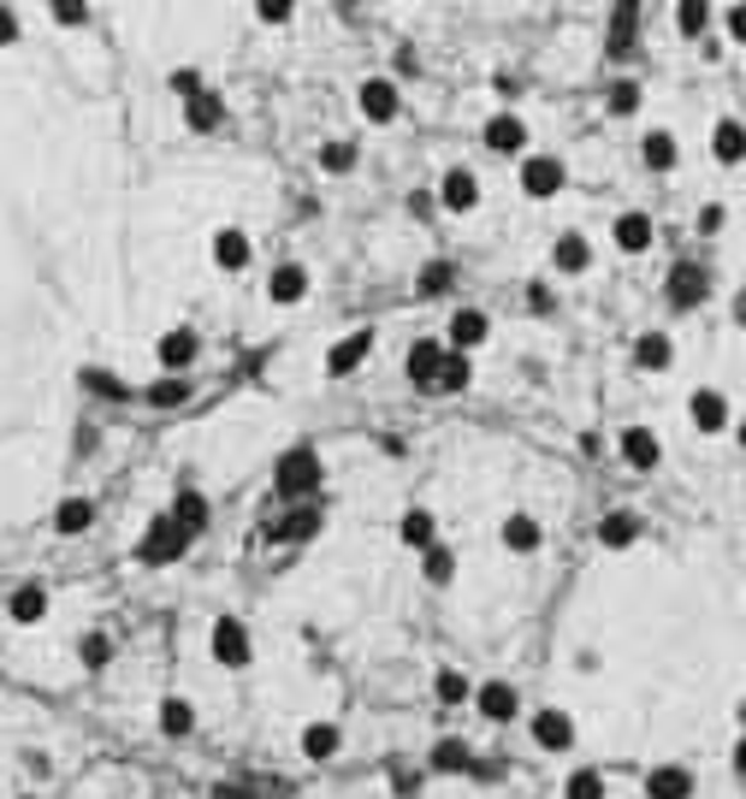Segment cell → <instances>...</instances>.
Masks as SVG:
<instances>
[{
	"instance_id": "6da1fadb",
	"label": "cell",
	"mask_w": 746,
	"mask_h": 799,
	"mask_svg": "<svg viewBox=\"0 0 746 799\" xmlns=\"http://www.w3.org/2000/svg\"><path fill=\"white\" fill-rule=\"evenodd\" d=\"M320 479H326V468H320V456H314L309 444L285 450L279 468H273V486H279V498H285V503H309L314 491H320Z\"/></svg>"
},
{
	"instance_id": "7a4b0ae2",
	"label": "cell",
	"mask_w": 746,
	"mask_h": 799,
	"mask_svg": "<svg viewBox=\"0 0 746 799\" xmlns=\"http://www.w3.org/2000/svg\"><path fill=\"white\" fill-rule=\"evenodd\" d=\"M190 540H196V533L184 528L179 516H154L149 528H142V540H137V557H142V569H160V563H179L184 551H190Z\"/></svg>"
},
{
	"instance_id": "3957f363",
	"label": "cell",
	"mask_w": 746,
	"mask_h": 799,
	"mask_svg": "<svg viewBox=\"0 0 746 799\" xmlns=\"http://www.w3.org/2000/svg\"><path fill=\"white\" fill-rule=\"evenodd\" d=\"M664 297H669V309H676V314L705 309V297H711V267H699V260H676V267H669V279H664Z\"/></svg>"
},
{
	"instance_id": "277c9868",
	"label": "cell",
	"mask_w": 746,
	"mask_h": 799,
	"mask_svg": "<svg viewBox=\"0 0 746 799\" xmlns=\"http://www.w3.org/2000/svg\"><path fill=\"white\" fill-rule=\"evenodd\" d=\"M208 651H214L219 670H249V663H255V639H249V628H243L238 616H219V622H214Z\"/></svg>"
},
{
	"instance_id": "5b68a950",
	"label": "cell",
	"mask_w": 746,
	"mask_h": 799,
	"mask_svg": "<svg viewBox=\"0 0 746 799\" xmlns=\"http://www.w3.org/2000/svg\"><path fill=\"white\" fill-rule=\"evenodd\" d=\"M569 184V166L558 154H521V190H528L533 201H551Z\"/></svg>"
},
{
	"instance_id": "8992f818",
	"label": "cell",
	"mask_w": 746,
	"mask_h": 799,
	"mask_svg": "<svg viewBox=\"0 0 746 799\" xmlns=\"http://www.w3.org/2000/svg\"><path fill=\"white\" fill-rule=\"evenodd\" d=\"M687 420H693L705 439H711V432H728V427H735V415H728V397H723L716 385H699L693 397H687Z\"/></svg>"
},
{
	"instance_id": "52a82bcc",
	"label": "cell",
	"mask_w": 746,
	"mask_h": 799,
	"mask_svg": "<svg viewBox=\"0 0 746 799\" xmlns=\"http://www.w3.org/2000/svg\"><path fill=\"white\" fill-rule=\"evenodd\" d=\"M356 107H361V119H368V125H391L403 113V95H398V83H391V78H368L356 90Z\"/></svg>"
},
{
	"instance_id": "ba28073f",
	"label": "cell",
	"mask_w": 746,
	"mask_h": 799,
	"mask_svg": "<svg viewBox=\"0 0 746 799\" xmlns=\"http://www.w3.org/2000/svg\"><path fill=\"white\" fill-rule=\"evenodd\" d=\"M445 356H450V344H445V338H421V344H409V361H403L409 385H415V391H433V385H438V368H445Z\"/></svg>"
},
{
	"instance_id": "9c48e42d",
	"label": "cell",
	"mask_w": 746,
	"mask_h": 799,
	"mask_svg": "<svg viewBox=\"0 0 746 799\" xmlns=\"http://www.w3.org/2000/svg\"><path fill=\"white\" fill-rule=\"evenodd\" d=\"M474 710H480L486 722H516V717H521L516 681H480V687H474Z\"/></svg>"
},
{
	"instance_id": "30bf717a",
	"label": "cell",
	"mask_w": 746,
	"mask_h": 799,
	"mask_svg": "<svg viewBox=\"0 0 746 799\" xmlns=\"http://www.w3.org/2000/svg\"><path fill=\"white\" fill-rule=\"evenodd\" d=\"M533 746L539 752H575V717L558 710V705L533 710Z\"/></svg>"
},
{
	"instance_id": "8fae6325",
	"label": "cell",
	"mask_w": 746,
	"mask_h": 799,
	"mask_svg": "<svg viewBox=\"0 0 746 799\" xmlns=\"http://www.w3.org/2000/svg\"><path fill=\"white\" fill-rule=\"evenodd\" d=\"M302 297H309V267H302V260H279V267L267 273V302L273 309H297Z\"/></svg>"
},
{
	"instance_id": "7c38bea8",
	"label": "cell",
	"mask_w": 746,
	"mask_h": 799,
	"mask_svg": "<svg viewBox=\"0 0 746 799\" xmlns=\"http://www.w3.org/2000/svg\"><path fill=\"white\" fill-rule=\"evenodd\" d=\"M480 142H486L492 154H509V160H521L528 154V125L516 119V113H492L486 130H480Z\"/></svg>"
},
{
	"instance_id": "4fadbf2b",
	"label": "cell",
	"mask_w": 746,
	"mask_h": 799,
	"mask_svg": "<svg viewBox=\"0 0 746 799\" xmlns=\"http://www.w3.org/2000/svg\"><path fill=\"white\" fill-rule=\"evenodd\" d=\"M438 208L445 213H474L480 208V178L468 166H450L445 178H438Z\"/></svg>"
},
{
	"instance_id": "5bb4252c",
	"label": "cell",
	"mask_w": 746,
	"mask_h": 799,
	"mask_svg": "<svg viewBox=\"0 0 746 799\" xmlns=\"http://www.w3.org/2000/svg\"><path fill=\"white\" fill-rule=\"evenodd\" d=\"M617 450H622V462H628L634 474H652L657 462H664V444H657V432H652V427H622Z\"/></svg>"
},
{
	"instance_id": "9a60e30c",
	"label": "cell",
	"mask_w": 746,
	"mask_h": 799,
	"mask_svg": "<svg viewBox=\"0 0 746 799\" xmlns=\"http://www.w3.org/2000/svg\"><path fill=\"white\" fill-rule=\"evenodd\" d=\"M320 521H326V516H320L314 498H309V503H285V516L267 528V540H290V545H297V540H314Z\"/></svg>"
},
{
	"instance_id": "2e32d148",
	"label": "cell",
	"mask_w": 746,
	"mask_h": 799,
	"mask_svg": "<svg viewBox=\"0 0 746 799\" xmlns=\"http://www.w3.org/2000/svg\"><path fill=\"white\" fill-rule=\"evenodd\" d=\"M208 255H214L219 273H243L249 255H255V243H249V231H238V225H219L214 243H208Z\"/></svg>"
},
{
	"instance_id": "e0dca14e",
	"label": "cell",
	"mask_w": 746,
	"mask_h": 799,
	"mask_svg": "<svg viewBox=\"0 0 746 799\" xmlns=\"http://www.w3.org/2000/svg\"><path fill=\"white\" fill-rule=\"evenodd\" d=\"M154 356H160V368H167V373H184L190 361L202 356V338H196V332H190V326H172V332H160Z\"/></svg>"
},
{
	"instance_id": "ac0fdd59",
	"label": "cell",
	"mask_w": 746,
	"mask_h": 799,
	"mask_svg": "<svg viewBox=\"0 0 746 799\" xmlns=\"http://www.w3.org/2000/svg\"><path fill=\"white\" fill-rule=\"evenodd\" d=\"M610 238H617V250H622V255H646V250H652V238H657V225H652V213L628 208V213H617Z\"/></svg>"
},
{
	"instance_id": "d6986e66",
	"label": "cell",
	"mask_w": 746,
	"mask_h": 799,
	"mask_svg": "<svg viewBox=\"0 0 746 799\" xmlns=\"http://www.w3.org/2000/svg\"><path fill=\"white\" fill-rule=\"evenodd\" d=\"M486 332H492V320L480 314V309H457V314H450V326H445V344H450V350L474 356L480 344H486Z\"/></svg>"
},
{
	"instance_id": "ffe728a7",
	"label": "cell",
	"mask_w": 746,
	"mask_h": 799,
	"mask_svg": "<svg viewBox=\"0 0 746 799\" xmlns=\"http://www.w3.org/2000/svg\"><path fill=\"white\" fill-rule=\"evenodd\" d=\"M368 350H374V332H349V338H338L326 350V373H332V380H349V373L368 361Z\"/></svg>"
},
{
	"instance_id": "44dd1931",
	"label": "cell",
	"mask_w": 746,
	"mask_h": 799,
	"mask_svg": "<svg viewBox=\"0 0 746 799\" xmlns=\"http://www.w3.org/2000/svg\"><path fill=\"white\" fill-rule=\"evenodd\" d=\"M646 799H693V769H687V764L646 769Z\"/></svg>"
},
{
	"instance_id": "7402d4cb",
	"label": "cell",
	"mask_w": 746,
	"mask_h": 799,
	"mask_svg": "<svg viewBox=\"0 0 746 799\" xmlns=\"http://www.w3.org/2000/svg\"><path fill=\"white\" fill-rule=\"evenodd\" d=\"M184 125L208 137V130H219V125H226V101H219V95L208 90V83H202L196 95H184Z\"/></svg>"
},
{
	"instance_id": "603a6c76",
	"label": "cell",
	"mask_w": 746,
	"mask_h": 799,
	"mask_svg": "<svg viewBox=\"0 0 746 799\" xmlns=\"http://www.w3.org/2000/svg\"><path fill=\"white\" fill-rule=\"evenodd\" d=\"M711 160L716 166H741L746 160V125L741 119H716L711 125Z\"/></svg>"
},
{
	"instance_id": "cb8c5ba5",
	"label": "cell",
	"mask_w": 746,
	"mask_h": 799,
	"mask_svg": "<svg viewBox=\"0 0 746 799\" xmlns=\"http://www.w3.org/2000/svg\"><path fill=\"white\" fill-rule=\"evenodd\" d=\"M344 752V729L338 722H309V729H302V759L309 764H332Z\"/></svg>"
},
{
	"instance_id": "d4e9b609",
	"label": "cell",
	"mask_w": 746,
	"mask_h": 799,
	"mask_svg": "<svg viewBox=\"0 0 746 799\" xmlns=\"http://www.w3.org/2000/svg\"><path fill=\"white\" fill-rule=\"evenodd\" d=\"M551 267L569 273V279H575V273H587L593 267V243L581 238V231H563V238L551 243Z\"/></svg>"
},
{
	"instance_id": "484cf974",
	"label": "cell",
	"mask_w": 746,
	"mask_h": 799,
	"mask_svg": "<svg viewBox=\"0 0 746 799\" xmlns=\"http://www.w3.org/2000/svg\"><path fill=\"white\" fill-rule=\"evenodd\" d=\"M7 616L19 622V628H36V622L48 616V587H36V580H24V587L7 599Z\"/></svg>"
},
{
	"instance_id": "4316f807",
	"label": "cell",
	"mask_w": 746,
	"mask_h": 799,
	"mask_svg": "<svg viewBox=\"0 0 746 799\" xmlns=\"http://www.w3.org/2000/svg\"><path fill=\"white\" fill-rule=\"evenodd\" d=\"M669 361H676V344H669V332H640V338H634V368H640V373H664Z\"/></svg>"
},
{
	"instance_id": "83f0119b",
	"label": "cell",
	"mask_w": 746,
	"mask_h": 799,
	"mask_svg": "<svg viewBox=\"0 0 746 799\" xmlns=\"http://www.w3.org/2000/svg\"><path fill=\"white\" fill-rule=\"evenodd\" d=\"M640 160H646V172H676L681 142L669 137V130H646V137H640Z\"/></svg>"
},
{
	"instance_id": "f1b7e54d",
	"label": "cell",
	"mask_w": 746,
	"mask_h": 799,
	"mask_svg": "<svg viewBox=\"0 0 746 799\" xmlns=\"http://www.w3.org/2000/svg\"><path fill=\"white\" fill-rule=\"evenodd\" d=\"M539 545H546V528H539L533 516H521V510H516V516L504 521V551H516V557H533Z\"/></svg>"
},
{
	"instance_id": "f546056e",
	"label": "cell",
	"mask_w": 746,
	"mask_h": 799,
	"mask_svg": "<svg viewBox=\"0 0 746 799\" xmlns=\"http://www.w3.org/2000/svg\"><path fill=\"white\" fill-rule=\"evenodd\" d=\"M640 540V516L634 510H610L605 521H598V545L605 551H628Z\"/></svg>"
},
{
	"instance_id": "4dcf8cb0",
	"label": "cell",
	"mask_w": 746,
	"mask_h": 799,
	"mask_svg": "<svg viewBox=\"0 0 746 799\" xmlns=\"http://www.w3.org/2000/svg\"><path fill=\"white\" fill-rule=\"evenodd\" d=\"M427 764L438 769V776H462V769H474V752H468V740L445 734V740H438V746L427 752Z\"/></svg>"
},
{
	"instance_id": "1f68e13d",
	"label": "cell",
	"mask_w": 746,
	"mask_h": 799,
	"mask_svg": "<svg viewBox=\"0 0 746 799\" xmlns=\"http://www.w3.org/2000/svg\"><path fill=\"white\" fill-rule=\"evenodd\" d=\"M398 540H403L409 551H427V545H438V516H433V510H409V516L398 521Z\"/></svg>"
},
{
	"instance_id": "d6a6232c",
	"label": "cell",
	"mask_w": 746,
	"mask_h": 799,
	"mask_svg": "<svg viewBox=\"0 0 746 799\" xmlns=\"http://www.w3.org/2000/svg\"><path fill=\"white\" fill-rule=\"evenodd\" d=\"M90 521H95L90 498H66L60 510H54V533H60V540H78V533H90Z\"/></svg>"
},
{
	"instance_id": "836d02e7",
	"label": "cell",
	"mask_w": 746,
	"mask_h": 799,
	"mask_svg": "<svg viewBox=\"0 0 746 799\" xmlns=\"http://www.w3.org/2000/svg\"><path fill=\"white\" fill-rule=\"evenodd\" d=\"M705 31H711V0H676V36L705 42Z\"/></svg>"
},
{
	"instance_id": "e575fe53",
	"label": "cell",
	"mask_w": 746,
	"mask_h": 799,
	"mask_svg": "<svg viewBox=\"0 0 746 799\" xmlns=\"http://www.w3.org/2000/svg\"><path fill=\"white\" fill-rule=\"evenodd\" d=\"M190 729H196V705L179 699V693H172V699H160V734H167V740H184Z\"/></svg>"
},
{
	"instance_id": "d590c367",
	"label": "cell",
	"mask_w": 746,
	"mask_h": 799,
	"mask_svg": "<svg viewBox=\"0 0 746 799\" xmlns=\"http://www.w3.org/2000/svg\"><path fill=\"white\" fill-rule=\"evenodd\" d=\"M421 575H427V587H450V580H457V551H450V545H427V551H421Z\"/></svg>"
},
{
	"instance_id": "8d00e7d4",
	"label": "cell",
	"mask_w": 746,
	"mask_h": 799,
	"mask_svg": "<svg viewBox=\"0 0 746 799\" xmlns=\"http://www.w3.org/2000/svg\"><path fill=\"white\" fill-rule=\"evenodd\" d=\"M640 101H646V90H640L634 78H617V83H610V95H605V113H610V119H634Z\"/></svg>"
},
{
	"instance_id": "74e56055",
	"label": "cell",
	"mask_w": 746,
	"mask_h": 799,
	"mask_svg": "<svg viewBox=\"0 0 746 799\" xmlns=\"http://www.w3.org/2000/svg\"><path fill=\"white\" fill-rule=\"evenodd\" d=\"M468 380H474V356H468V350H450L445 368H438V385H433V391H445V397H450V391H468Z\"/></svg>"
},
{
	"instance_id": "f35d334b",
	"label": "cell",
	"mask_w": 746,
	"mask_h": 799,
	"mask_svg": "<svg viewBox=\"0 0 746 799\" xmlns=\"http://www.w3.org/2000/svg\"><path fill=\"white\" fill-rule=\"evenodd\" d=\"M356 160H361V149L349 137H332L326 149H320V172H332V178H344V172H356Z\"/></svg>"
},
{
	"instance_id": "ab89813d",
	"label": "cell",
	"mask_w": 746,
	"mask_h": 799,
	"mask_svg": "<svg viewBox=\"0 0 746 799\" xmlns=\"http://www.w3.org/2000/svg\"><path fill=\"white\" fill-rule=\"evenodd\" d=\"M450 285H457V267H450V260H427V267L415 273V290H421V297H445Z\"/></svg>"
},
{
	"instance_id": "60d3db41",
	"label": "cell",
	"mask_w": 746,
	"mask_h": 799,
	"mask_svg": "<svg viewBox=\"0 0 746 799\" xmlns=\"http://www.w3.org/2000/svg\"><path fill=\"white\" fill-rule=\"evenodd\" d=\"M172 516H179L190 533H202V528H208V498H202L196 486H184V491H179V503H172Z\"/></svg>"
},
{
	"instance_id": "b9f144b4",
	"label": "cell",
	"mask_w": 746,
	"mask_h": 799,
	"mask_svg": "<svg viewBox=\"0 0 746 799\" xmlns=\"http://www.w3.org/2000/svg\"><path fill=\"white\" fill-rule=\"evenodd\" d=\"M433 693H438V705H468V699H474V681H468L462 670H438Z\"/></svg>"
},
{
	"instance_id": "7bdbcfd3",
	"label": "cell",
	"mask_w": 746,
	"mask_h": 799,
	"mask_svg": "<svg viewBox=\"0 0 746 799\" xmlns=\"http://www.w3.org/2000/svg\"><path fill=\"white\" fill-rule=\"evenodd\" d=\"M563 799H605V776H598V769H569Z\"/></svg>"
},
{
	"instance_id": "ee69618b",
	"label": "cell",
	"mask_w": 746,
	"mask_h": 799,
	"mask_svg": "<svg viewBox=\"0 0 746 799\" xmlns=\"http://www.w3.org/2000/svg\"><path fill=\"white\" fill-rule=\"evenodd\" d=\"M142 403H149V409H179V403H190V380H160V385L142 391Z\"/></svg>"
},
{
	"instance_id": "f6af8a7d",
	"label": "cell",
	"mask_w": 746,
	"mask_h": 799,
	"mask_svg": "<svg viewBox=\"0 0 746 799\" xmlns=\"http://www.w3.org/2000/svg\"><path fill=\"white\" fill-rule=\"evenodd\" d=\"M78 663H83V670H107V663H113V639L107 634H83L78 639Z\"/></svg>"
},
{
	"instance_id": "bcb514c9",
	"label": "cell",
	"mask_w": 746,
	"mask_h": 799,
	"mask_svg": "<svg viewBox=\"0 0 746 799\" xmlns=\"http://www.w3.org/2000/svg\"><path fill=\"white\" fill-rule=\"evenodd\" d=\"M83 385H90V391H101V397H130V391L119 385V373H107V368H90V373H83Z\"/></svg>"
},
{
	"instance_id": "7dc6e473",
	"label": "cell",
	"mask_w": 746,
	"mask_h": 799,
	"mask_svg": "<svg viewBox=\"0 0 746 799\" xmlns=\"http://www.w3.org/2000/svg\"><path fill=\"white\" fill-rule=\"evenodd\" d=\"M723 31H728V42H735V48H746V0H728Z\"/></svg>"
},
{
	"instance_id": "c3c4849f",
	"label": "cell",
	"mask_w": 746,
	"mask_h": 799,
	"mask_svg": "<svg viewBox=\"0 0 746 799\" xmlns=\"http://www.w3.org/2000/svg\"><path fill=\"white\" fill-rule=\"evenodd\" d=\"M290 12H297V0H255L261 24H290Z\"/></svg>"
},
{
	"instance_id": "681fc988",
	"label": "cell",
	"mask_w": 746,
	"mask_h": 799,
	"mask_svg": "<svg viewBox=\"0 0 746 799\" xmlns=\"http://www.w3.org/2000/svg\"><path fill=\"white\" fill-rule=\"evenodd\" d=\"M48 12L60 24H83V19H90V7H83V0H48Z\"/></svg>"
},
{
	"instance_id": "f907efd6",
	"label": "cell",
	"mask_w": 746,
	"mask_h": 799,
	"mask_svg": "<svg viewBox=\"0 0 746 799\" xmlns=\"http://www.w3.org/2000/svg\"><path fill=\"white\" fill-rule=\"evenodd\" d=\"M24 36V24H19V12L7 7V0H0V48H12V42Z\"/></svg>"
},
{
	"instance_id": "816d5d0a",
	"label": "cell",
	"mask_w": 746,
	"mask_h": 799,
	"mask_svg": "<svg viewBox=\"0 0 746 799\" xmlns=\"http://www.w3.org/2000/svg\"><path fill=\"white\" fill-rule=\"evenodd\" d=\"M723 220H728V213L716 208V201H705V208H699V238H716V231H723Z\"/></svg>"
},
{
	"instance_id": "f5cc1de1",
	"label": "cell",
	"mask_w": 746,
	"mask_h": 799,
	"mask_svg": "<svg viewBox=\"0 0 746 799\" xmlns=\"http://www.w3.org/2000/svg\"><path fill=\"white\" fill-rule=\"evenodd\" d=\"M172 90H179V95H196V90H202V71H196V66H190V71H172Z\"/></svg>"
},
{
	"instance_id": "db71d44e",
	"label": "cell",
	"mask_w": 746,
	"mask_h": 799,
	"mask_svg": "<svg viewBox=\"0 0 746 799\" xmlns=\"http://www.w3.org/2000/svg\"><path fill=\"white\" fill-rule=\"evenodd\" d=\"M528 309H533V314H551V290H546V285L528 290Z\"/></svg>"
},
{
	"instance_id": "11a10c76",
	"label": "cell",
	"mask_w": 746,
	"mask_h": 799,
	"mask_svg": "<svg viewBox=\"0 0 746 799\" xmlns=\"http://www.w3.org/2000/svg\"><path fill=\"white\" fill-rule=\"evenodd\" d=\"M735 769L746 776V729H741V740H735Z\"/></svg>"
},
{
	"instance_id": "9f6ffc18",
	"label": "cell",
	"mask_w": 746,
	"mask_h": 799,
	"mask_svg": "<svg viewBox=\"0 0 746 799\" xmlns=\"http://www.w3.org/2000/svg\"><path fill=\"white\" fill-rule=\"evenodd\" d=\"M735 326H746V290L735 297Z\"/></svg>"
},
{
	"instance_id": "6f0895ef",
	"label": "cell",
	"mask_w": 746,
	"mask_h": 799,
	"mask_svg": "<svg viewBox=\"0 0 746 799\" xmlns=\"http://www.w3.org/2000/svg\"><path fill=\"white\" fill-rule=\"evenodd\" d=\"M214 799H249L243 788H214Z\"/></svg>"
},
{
	"instance_id": "680465c9",
	"label": "cell",
	"mask_w": 746,
	"mask_h": 799,
	"mask_svg": "<svg viewBox=\"0 0 746 799\" xmlns=\"http://www.w3.org/2000/svg\"><path fill=\"white\" fill-rule=\"evenodd\" d=\"M735 439H741V450H746V415L735 420Z\"/></svg>"
},
{
	"instance_id": "91938a15",
	"label": "cell",
	"mask_w": 746,
	"mask_h": 799,
	"mask_svg": "<svg viewBox=\"0 0 746 799\" xmlns=\"http://www.w3.org/2000/svg\"><path fill=\"white\" fill-rule=\"evenodd\" d=\"M735 717H741V729H746V699H741V710H735Z\"/></svg>"
},
{
	"instance_id": "94428289",
	"label": "cell",
	"mask_w": 746,
	"mask_h": 799,
	"mask_svg": "<svg viewBox=\"0 0 746 799\" xmlns=\"http://www.w3.org/2000/svg\"><path fill=\"white\" fill-rule=\"evenodd\" d=\"M19 799H31V794H19Z\"/></svg>"
}]
</instances>
